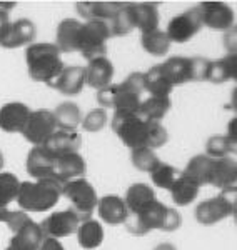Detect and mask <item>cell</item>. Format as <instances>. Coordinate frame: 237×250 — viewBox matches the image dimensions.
Returning <instances> with one entry per match:
<instances>
[{"label": "cell", "instance_id": "obj_26", "mask_svg": "<svg viewBox=\"0 0 237 250\" xmlns=\"http://www.w3.org/2000/svg\"><path fill=\"white\" fill-rule=\"evenodd\" d=\"M200 185L192 180L191 177H187L186 173L180 172V175L177 177V180L174 182V185L171 187V195L174 204H177L179 207H186V205L192 204L199 195Z\"/></svg>", "mask_w": 237, "mask_h": 250}, {"label": "cell", "instance_id": "obj_19", "mask_svg": "<svg viewBox=\"0 0 237 250\" xmlns=\"http://www.w3.org/2000/svg\"><path fill=\"white\" fill-rule=\"evenodd\" d=\"M97 213L106 224L119 225L129 220L130 213L122 197L119 195H106L99 199L97 202Z\"/></svg>", "mask_w": 237, "mask_h": 250}, {"label": "cell", "instance_id": "obj_20", "mask_svg": "<svg viewBox=\"0 0 237 250\" xmlns=\"http://www.w3.org/2000/svg\"><path fill=\"white\" fill-rule=\"evenodd\" d=\"M114 79V65L107 57H97L89 60L86 67V83L95 90L107 87Z\"/></svg>", "mask_w": 237, "mask_h": 250}, {"label": "cell", "instance_id": "obj_7", "mask_svg": "<svg viewBox=\"0 0 237 250\" xmlns=\"http://www.w3.org/2000/svg\"><path fill=\"white\" fill-rule=\"evenodd\" d=\"M62 195L67 200H70L72 210L79 215L80 222L90 219L92 213L97 208V202H99L97 193H95V188L92 187V184L86 177L64 184Z\"/></svg>", "mask_w": 237, "mask_h": 250}, {"label": "cell", "instance_id": "obj_25", "mask_svg": "<svg viewBox=\"0 0 237 250\" xmlns=\"http://www.w3.org/2000/svg\"><path fill=\"white\" fill-rule=\"evenodd\" d=\"M82 22L75 19H65L59 23L57 27V35H55V47L60 52H77V43H79V34Z\"/></svg>", "mask_w": 237, "mask_h": 250}, {"label": "cell", "instance_id": "obj_50", "mask_svg": "<svg viewBox=\"0 0 237 250\" xmlns=\"http://www.w3.org/2000/svg\"><path fill=\"white\" fill-rule=\"evenodd\" d=\"M232 217H234V222H236V225H237V202L234 205V210H232Z\"/></svg>", "mask_w": 237, "mask_h": 250}, {"label": "cell", "instance_id": "obj_10", "mask_svg": "<svg viewBox=\"0 0 237 250\" xmlns=\"http://www.w3.org/2000/svg\"><path fill=\"white\" fill-rule=\"evenodd\" d=\"M167 210V205L155 199L154 202L147 204L139 212L130 213L127 220V230L134 235H146L151 230H162Z\"/></svg>", "mask_w": 237, "mask_h": 250}, {"label": "cell", "instance_id": "obj_12", "mask_svg": "<svg viewBox=\"0 0 237 250\" xmlns=\"http://www.w3.org/2000/svg\"><path fill=\"white\" fill-rule=\"evenodd\" d=\"M55 130H57V124H55L54 114L50 110H45V108H40V110L30 112L29 120H27L25 127L22 130V135L32 145L42 147Z\"/></svg>", "mask_w": 237, "mask_h": 250}, {"label": "cell", "instance_id": "obj_47", "mask_svg": "<svg viewBox=\"0 0 237 250\" xmlns=\"http://www.w3.org/2000/svg\"><path fill=\"white\" fill-rule=\"evenodd\" d=\"M229 108L231 110H234L237 114V87H234V90H232L231 94V102H229Z\"/></svg>", "mask_w": 237, "mask_h": 250}, {"label": "cell", "instance_id": "obj_42", "mask_svg": "<svg viewBox=\"0 0 237 250\" xmlns=\"http://www.w3.org/2000/svg\"><path fill=\"white\" fill-rule=\"evenodd\" d=\"M226 140L229 145V152H231V154H237V115L229 120Z\"/></svg>", "mask_w": 237, "mask_h": 250}, {"label": "cell", "instance_id": "obj_31", "mask_svg": "<svg viewBox=\"0 0 237 250\" xmlns=\"http://www.w3.org/2000/svg\"><path fill=\"white\" fill-rule=\"evenodd\" d=\"M212 165H214V159L207 157L206 154H200V155L192 157V159L189 160L182 173H186L187 177L195 180L199 185H206L211 182Z\"/></svg>", "mask_w": 237, "mask_h": 250}, {"label": "cell", "instance_id": "obj_15", "mask_svg": "<svg viewBox=\"0 0 237 250\" xmlns=\"http://www.w3.org/2000/svg\"><path fill=\"white\" fill-rule=\"evenodd\" d=\"M87 172V164L79 152H72L65 155H55L54 162V179L60 184L70 182L75 179H82Z\"/></svg>", "mask_w": 237, "mask_h": 250}, {"label": "cell", "instance_id": "obj_36", "mask_svg": "<svg viewBox=\"0 0 237 250\" xmlns=\"http://www.w3.org/2000/svg\"><path fill=\"white\" fill-rule=\"evenodd\" d=\"M109 29L110 35H127L132 30H135L134 19H132L130 12V3H124L122 9L117 12V15L109 22Z\"/></svg>", "mask_w": 237, "mask_h": 250}, {"label": "cell", "instance_id": "obj_52", "mask_svg": "<svg viewBox=\"0 0 237 250\" xmlns=\"http://www.w3.org/2000/svg\"><path fill=\"white\" fill-rule=\"evenodd\" d=\"M5 250H10V249H5Z\"/></svg>", "mask_w": 237, "mask_h": 250}, {"label": "cell", "instance_id": "obj_18", "mask_svg": "<svg viewBox=\"0 0 237 250\" xmlns=\"http://www.w3.org/2000/svg\"><path fill=\"white\" fill-rule=\"evenodd\" d=\"M54 162L55 155L50 154L45 147H34L27 155V172L35 180L54 179Z\"/></svg>", "mask_w": 237, "mask_h": 250}, {"label": "cell", "instance_id": "obj_14", "mask_svg": "<svg viewBox=\"0 0 237 250\" xmlns=\"http://www.w3.org/2000/svg\"><path fill=\"white\" fill-rule=\"evenodd\" d=\"M80 224L79 215L72 208L69 210H60L54 212L47 217L45 220L40 224L43 237H50V239H62V237H69L74 232H77V227Z\"/></svg>", "mask_w": 237, "mask_h": 250}, {"label": "cell", "instance_id": "obj_16", "mask_svg": "<svg viewBox=\"0 0 237 250\" xmlns=\"http://www.w3.org/2000/svg\"><path fill=\"white\" fill-rule=\"evenodd\" d=\"M86 85V67L82 65H70L64 67V70L49 83L54 90L64 95H77Z\"/></svg>", "mask_w": 237, "mask_h": 250}, {"label": "cell", "instance_id": "obj_51", "mask_svg": "<svg viewBox=\"0 0 237 250\" xmlns=\"http://www.w3.org/2000/svg\"><path fill=\"white\" fill-rule=\"evenodd\" d=\"M3 164H5V159H3L2 152H0V170H2V168H3Z\"/></svg>", "mask_w": 237, "mask_h": 250}, {"label": "cell", "instance_id": "obj_22", "mask_svg": "<svg viewBox=\"0 0 237 250\" xmlns=\"http://www.w3.org/2000/svg\"><path fill=\"white\" fill-rule=\"evenodd\" d=\"M82 145V139L77 130H65V128H57L50 139L43 144V147L54 155H65L77 152L79 147Z\"/></svg>", "mask_w": 237, "mask_h": 250}, {"label": "cell", "instance_id": "obj_37", "mask_svg": "<svg viewBox=\"0 0 237 250\" xmlns=\"http://www.w3.org/2000/svg\"><path fill=\"white\" fill-rule=\"evenodd\" d=\"M132 159V165H134L137 170L140 172H149L151 173L154 170V167L160 162V159L155 154V150L147 147H140V148H134L130 154Z\"/></svg>", "mask_w": 237, "mask_h": 250}, {"label": "cell", "instance_id": "obj_46", "mask_svg": "<svg viewBox=\"0 0 237 250\" xmlns=\"http://www.w3.org/2000/svg\"><path fill=\"white\" fill-rule=\"evenodd\" d=\"M39 250H65V249H64V245L60 244V240L50 239V237H45L42 244H40Z\"/></svg>", "mask_w": 237, "mask_h": 250}, {"label": "cell", "instance_id": "obj_30", "mask_svg": "<svg viewBox=\"0 0 237 250\" xmlns=\"http://www.w3.org/2000/svg\"><path fill=\"white\" fill-rule=\"evenodd\" d=\"M144 82H146V92L154 97H169L171 92L174 90V85L169 82L160 63L151 67L144 74Z\"/></svg>", "mask_w": 237, "mask_h": 250}, {"label": "cell", "instance_id": "obj_9", "mask_svg": "<svg viewBox=\"0 0 237 250\" xmlns=\"http://www.w3.org/2000/svg\"><path fill=\"white\" fill-rule=\"evenodd\" d=\"M144 92L146 82L142 72H134L122 83H115V114H137Z\"/></svg>", "mask_w": 237, "mask_h": 250}, {"label": "cell", "instance_id": "obj_41", "mask_svg": "<svg viewBox=\"0 0 237 250\" xmlns=\"http://www.w3.org/2000/svg\"><path fill=\"white\" fill-rule=\"evenodd\" d=\"M180 225H182V215H180L175 208L169 207L166 220H164V225H162V230L164 232H174V230H179Z\"/></svg>", "mask_w": 237, "mask_h": 250}, {"label": "cell", "instance_id": "obj_38", "mask_svg": "<svg viewBox=\"0 0 237 250\" xmlns=\"http://www.w3.org/2000/svg\"><path fill=\"white\" fill-rule=\"evenodd\" d=\"M107 120H109V115L104 108H94L84 117L80 125L86 132H99L107 125Z\"/></svg>", "mask_w": 237, "mask_h": 250}, {"label": "cell", "instance_id": "obj_2", "mask_svg": "<svg viewBox=\"0 0 237 250\" xmlns=\"http://www.w3.org/2000/svg\"><path fill=\"white\" fill-rule=\"evenodd\" d=\"M62 185L55 179L20 182L17 204L22 212H47L55 207L62 195Z\"/></svg>", "mask_w": 237, "mask_h": 250}, {"label": "cell", "instance_id": "obj_4", "mask_svg": "<svg viewBox=\"0 0 237 250\" xmlns=\"http://www.w3.org/2000/svg\"><path fill=\"white\" fill-rule=\"evenodd\" d=\"M209 59L204 57H171L160 63L164 74L174 87L189 82H206Z\"/></svg>", "mask_w": 237, "mask_h": 250}, {"label": "cell", "instance_id": "obj_43", "mask_svg": "<svg viewBox=\"0 0 237 250\" xmlns=\"http://www.w3.org/2000/svg\"><path fill=\"white\" fill-rule=\"evenodd\" d=\"M222 60L224 70H226V77L227 82L229 80H234L237 82V54H227Z\"/></svg>", "mask_w": 237, "mask_h": 250}, {"label": "cell", "instance_id": "obj_23", "mask_svg": "<svg viewBox=\"0 0 237 250\" xmlns=\"http://www.w3.org/2000/svg\"><path fill=\"white\" fill-rule=\"evenodd\" d=\"M37 29H35L34 22L29 19H19L15 22H12L9 34H7L5 40L0 43V47L3 48H17L22 45H29L32 40L35 39Z\"/></svg>", "mask_w": 237, "mask_h": 250}, {"label": "cell", "instance_id": "obj_35", "mask_svg": "<svg viewBox=\"0 0 237 250\" xmlns=\"http://www.w3.org/2000/svg\"><path fill=\"white\" fill-rule=\"evenodd\" d=\"M179 175H180V170L172 167L171 164L159 162L154 167V170L151 172V180L155 187L164 188V190H171V187L174 185Z\"/></svg>", "mask_w": 237, "mask_h": 250}, {"label": "cell", "instance_id": "obj_40", "mask_svg": "<svg viewBox=\"0 0 237 250\" xmlns=\"http://www.w3.org/2000/svg\"><path fill=\"white\" fill-rule=\"evenodd\" d=\"M95 100H97V104L100 105V108H109L112 107L114 108V100H115V83H110V85L100 88L97 90V94H95Z\"/></svg>", "mask_w": 237, "mask_h": 250}, {"label": "cell", "instance_id": "obj_29", "mask_svg": "<svg viewBox=\"0 0 237 250\" xmlns=\"http://www.w3.org/2000/svg\"><path fill=\"white\" fill-rule=\"evenodd\" d=\"M172 102L169 97H154L151 95L149 99L142 100L139 105L137 115L142 117L144 120H151V122H160L167 112L171 110Z\"/></svg>", "mask_w": 237, "mask_h": 250}, {"label": "cell", "instance_id": "obj_44", "mask_svg": "<svg viewBox=\"0 0 237 250\" xmlns=\"http://www.w3.org/2000/svg\"><path fill=\"white\" fill-rule=\"evenodd\" d=\"M224 48L227 54H237V23L224 32Z\"/></svg>", "mask_w": 237, "mask_h": 250}, {"label": "cell", "instance_id": "obj_24", "mask_svg": "<svg viewBox=\"0 0 237 250\" xmlns=\"http://www.w3.org/2000/svg\"><path fill=\"white\" fill-rule=\"evenodd\" d=\"M134 27L142 34L159 30V10L157 3H130Z\"/></svg>", "mask_w": 237, "mask_h": 250}, {"label": "cell", "instance_id": "obj_28", "mask_svg": "<svg viewBox=\"0 0 237 250\" xmlns=\"http://www.w3.org/2000/svg\"><path fill=\"white\" fill-rule=\"evenodd\" d=\"M154 200H155L154 188H152L149 184L137 182V184H132L130 187L127 188L124 202H126V205H127L129 213H135V212H139L142 207H146L147 204L154 202Z\"/></svg>", "mask_w": 237, "mask_h": 250}, {"label": "cell", "instance_id": "obj_27", "mask_svg": "<svg viewBox=\"0 0 237 250\" xmlns=\"http://www.w3.org/2000/svg\"><path fill=\"white\" fill-rule=\"evenodd\" d=\"M77 240H79L80 247L86 250H94L100 247L104 242L102 225L94 219L82 220L77 227Z\"/></svg>", "mask_w": 237, "mask_h": 250}, {"label": "cell", "instance_id": "obj_5", "mask_svg": "<svg viewBox=\"0 0 237 250\" xmlns=\"http://www.w3.org/2000/svg\"><path fill=\"white\" fill-rule=\"evenodd\" d=\"M110 39L109 23L102 20H90L84 22L80 27L77 52L82 54V57L87 60L106 57L107 52V40Z\"/></svg>", "mask_w": 237, "mask_h": 250}, {"label": "cell", "instance_id": "obj_48", "mask_svg": "<svg viewBox=\"0 0 237 250\" xmlns=\"http://www.w3.org/2000/svg\"><path fill=\"white\" fill-rule=\"evenodd\" d=\"M154 250H177V247H175V245H172V244H169V242H164V244L155 245Z\"/></svg>", "mask_w": 237, "mask_h": 250}, {"label": "cell", "instance_id": "obj_3", "mask_svg": "<svg viewBox=\"0 0 237 250\" xmlns=\"http://www.w3.org/2000/svg\"><path fill=\"white\" fill-rule=\"evenodd\" d=\"M25 62L30 79L47 85L65 67L55 43H30L25 50Z\"/></svg>", "mask_w": 237, "mask_h": 250}, {"label": "cell", "instance_id": "obj_34", "mask_svg": "<svg viewBox=\"0 0 237 250\" xmlns=\"http://www.w3.org/2000/svg\"><path fill=\"white\" fill-rule=\"evenodd\" d=\"M20 180L14 173H0V208H10L12 202H17Z\"/></svg>", "mask_w": 237, "mask_h": 250}, {"label": "cell", "instance_id": "obj_11", "mask_svg": "<svg viewBox=\"0 0 237 250\" xmlns=\"http://www.w3.org/2000/svg\"><path fill=\"white\" fill-rule=\"evenodd\" d=\"M200 29H202V19H200L199 7L195 5L182 12V14L175 15L169 22L166 34L171 43H186L192 37H195Z\"/></svg>", "mask_w": 237, "mask_h": 250}, {"label": "cell", "instance_id": "obj_39", "mask_svg": "<svg viewBox=\"0 0 237 250\" xmlns=\"http://www.w3.org/2000/svg\"><path fill=\"white\" fill-rule=\"evenodd\" d=\"M229 145L226 140V135H214L207 140L206 144V155L211 159H224L229 157Z\"/></svg>", "mask_w": 237, "mask_h": 250}, {"label": "cell", "instance_id": "obj_8", "mask_svg": "<svg viewBox=\"0 0 237 250\" xmlns=\"http://www.w3.org/2000/svg\"><path fill=\"white\" fill-rule=\"evenodd\" d=\"M12 230L10 250H39L43 242V233L40 224L34 222L25 212L19 210L17 217L9 224Z\"/></svg>", "mask_w": 237, "mask_h": 250}, {"label": "cell", "instance_id": "obj_49", "mask_svg": "<svg viewBox=\"0 0 237 250\" xmlns=\"http://www.w3.org/2000/svg\"><path fill=\"white\" fill-rule=\"evenodd\" d=\"M15 7H17V3H0V10L2 12H10Z\"/></svg>", "mask_w": 237, "mask_h": 250}, {"label": "cell", "instance_id": "obj_17", "mask_svg": "<svg viewBox=\"0 0 237 250\" xmlns=\"http://www.w3.org/2000/svg\"><path fill=\"white\" fill-rule=\"evenodd\" d=\"M30 112V108L22 102L3 104L0 107V128L9 134H22Z\"/></svg>", "mask_w": 237, "mask_h": 250}, {"label": "cell", "instance_id": "obj_32", "mask_svg": "<svg viewBox=\"0 0 237 250\" xmlns=\"http://www.w3.org/2000/svg\"><path fill=\"white\" fill-rule=\"evenodd\" d=\"M54 119L57 124V128H65V130H75L82 122V115H80V108L74 102H62L57 105L54 112Z\"/></svg>", "mask_w": 237, "mask_h": 250}, {"label": "cell", "instance_id": "obj_6", "mask_svg": "<svg viewBox=\"0 0 237 250\" xmlns=\"http://www.w3.org/2000/svg\"><path fill=\"white\" fill-rule=\"evenodd\" d=\"M237 202V187L220 190L219 195L200 202L195 207V220L202 225H214L227 217H232V210Z\"/></svg>", "mask_w": 237, "mask_h": 250}, {"label": "cell", "instance_id": "obj_33", "mask_svg": "<svg viewBox=\"0 0 237 250\" xmlns=\"http://www.w3.org/2000/svg\"><path fill=\"white\" fill-rule=\"evenodd\" d=\"M140 43L142 48L147 54L154 55V57H162L171 48V40H169L167 34L164 30H154L149 34L140 35Z\"/></svg>", "mask_w": 237, "mask_h": 250}, {"label": "cell", "instance_id": "obj_1", "mask_svg": "<svg viewBox=\"0 0 237 250\" xmlns=\"http://www.w3.org/2000/svg\"><path fill=\"white\" fill-rule=\"evenodd\" d=\"M110 124L115 135L130 150L140 147L155 150L169 140L167 128L162 124L144 120L137 114H114Z\"/></svg>", "mask_w": 237, "mask_h": 250}, {"label": "cell", "instance_id": "obj_21", "mask_svg": "<svg viewBox=\"0 0 237 250\" xmlns=\"http://www.w3.org/2000/svg\"><path fill=\"white\" fill-rule=\"evenodd\" d=\"M209 185H214V187L220 188V190L237 187V160L231 159V157L214 159Z\"/></svg>", "mask_w": 237, "mask_h": 250}, {"label": "cell", "instance_id": "obj_13", "mask_svg": "<svg viewBox=\"0 0 237 250\" xmlns=\"http://www.w3.org/2000/svg\"><path fill=\"white\" fill-rule=\"evenodd\" d=\"M202 27L211 30L226 32L236 23V15L231 5L224 2H204L199 3Z\"/></svg>", "mask_w": 237, "mask_h": 250}, {"label": "cell", "instance_id": "obj_45", "mask_svg": "<svg viewBox=\"0 0 237 250\" xmlns=\"http://www.w3.org/2000/svg\"><path fill=\"white\" fill-rule=\"evenodd\" d=\"M12 22L9 19V12H2L0 10V43L5 40L7 34H9V29H10Z\"/></svg>", "mask_w": 237, "mask_h": 250}]
</instances>
